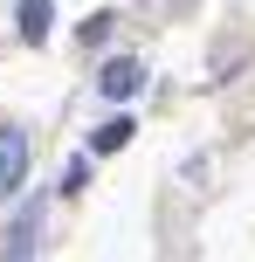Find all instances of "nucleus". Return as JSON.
I'll list each match as a JSON object with an SVG mask.
<instances>
[{"mask_svg": "<svg viewBox=\"0 0 255 262\" xmlns=\"http://www.w3.org/2000/svg\"><path fill=\"white\" fill-rule=\"evenodd\" d=\"M21 180H28V131L0 124V200H7Z\"/></svg>", "mask_w": 255, "mask_h": 262, "instance_id": "nucleus-1", "label": "nucleus"}, {"mask_svg": "<svg viewBox=\"0 0 255 262\" xmlns=\"http://www.w3.org/2000/svg\"><path fill=\"white\" fill-rule=\"evenodd\" d=\"M138 83H145V69H138L131 55H110V62H104V76H97V90H104L110 104H124V97H138Z\"/></svg>", "mask_w": 255, "mask_h": 262, "instance_id": "nucleus-2", "label": "nucleus"}, {"mask_svg": "<svg viewBox=\"0 0 255 262\" xmlns=\"http://www.w3.org/2000/svg\"><path fill=\"white\" fill-rule=\"evenodd\" d=\"M14 14H21V41L41 49V41H49V21H55V0H21Z\"/></svg>", "mask_w": 255, "mask_h": 262, "instance_id": "nucleus-3", "label": "nucleus"}, {"mask_svg": "<svg viewBox=\"0 0 255 262\" xmlns=\"http://www.w3.org/2000/svg\"><path fill=\"white\" fill-rule=\"evenodd\" d=\"M41 235V214H21V221L7 228V242H0V249H7V262H28V242Z\"/></svg>", "mask_w": 255, "mask_h": 262, "instance_id": "nucleus-4", "label": "nucleus"}, {"mask_svg": "<svg viewBox=\"0 0 255 262\" xmlns=\"http://www.w3.org/2000/svg\"><path fill=\"white\" fill-rule=\"evenodd\" d=\"M131 118H110V124H97V138H90V152H124V145H131Z\"/></svg>", "mask_w": 255, "mask_h": 262, "instance_id": "nucleus-5", "label": "nucleus"}]
</instances>
